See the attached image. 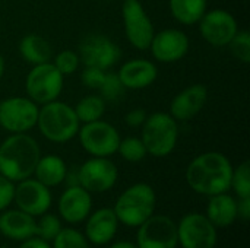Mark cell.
<instances>
[{
    "label": "cell",
    "instance_id": "obj_33",
    "mask_svg": "<svg viewBox=\"0 0 250 248\" xmlns=\"http://www.w3.org/2000/svg\"><path fill=\"white\" fill-rule=\"evenodd\" d=\"M100 94L103 96L104 101H117L119 98L123 96L125 94V86L122 85L117 73H113V72H107L105 73V77L100 86Z\"/></svg>",
    "mask_w": 250,
    "mask_h": 248
},
{
    "label": "cell",
    "instance_id": "obj_24",
    "mask_svg": "<svg viewBox=\"0 0 250 248\" xmlns=\"http://www.w3.org/2000/svg\"><path fill=\"white\" fill-rule=\"evenodd\" d=\"M19 54L26 63L35 66L51 61L53 48L44 37L38 34H28L19 42Z\"/></svg>",
    "mask_w": 250,
    "mask_h": 248
},
{
    "label": "cell",
    "instance_id": "obj_12",
    "mask_svg": "<svg viewBox=\"0 0 250 248\" xmlns=\"http://www.w3.org/2000/svg\"><path fill=\"white\" fill-rule=\"evenodd\" d=\"M138 248H176L177 224L166 215H152L138 227L136 234Z\"/></svg>",
    "mask_w": 250,
    "mask_h": 248
},
{
    "label": "cell",
    "instance_id": "obj_21",
    "mask_svg": "<svg viewBox=\"0 0 250 248\" xmlns=\"http://www.w3.org/2000/svg\"><path fill=\"white\" fill-rule=\"evenodd\" d=\"M37 218L25 213L21 209L0 212V234L13 241H25L35 237Z\"/></svg>",
    "mask_w": 250,
    "mask_h": 248
},
{
    "label": "cell",
    "instance_id": "obj_13",
    "mask_svg": "<svg viewBox=\"0 0 250 248\" xmlns=\"http://www.w3.org/2000/svg\"><path fill=\"white\" fill-rule=\"evenodd\" d=\"M119 178V170L110 158L91 156L79 165V186L89 193L111 190Z\"/></svg>",
    "mask_w": 250,
    "mask_h": 248
},
{
    "label": "cell",
    "instance_id": "obj_38",
    "mask_svg": "<svg viewBox=\"0 0 250 248\" xmlns=\"http://www.w3.org/2000/svg\"><path fill=\"white\" fill-rule=\"evenodd\" d=\"M19 248H53L50 243L38 238V237H31L25 241H22V244L19 246Z\"/></svg>",
    "mask_w": 250,
    "mask_h": 248
},
{
    "label": "cell",
    "instance_id": "obj_40",
    "mask_svg": "<svg viewBox=\"0 0 250 248\" xmlns=\"http://www.w3.org/2000/svg\"><path fill=\"white\" fill-rule=\"evenodd\" d=\"M108 248H138V246L130 241H117V243H113Z\"/></svg>",
    "mask_w": 250,
    "mask_h": 248
},
{
    "label": "cell",
    "instance_id": "obj_3",
    "mask_svg": "<svg viewBox=\"0 0 250 248\" xmlns=\"http://www.w3.org/2000/svg\"><path fill=\"white\" fill-rule=\"evenodd\" d=\"M37 127L48 142L62 145L76 137L81 121L72 105L56 99L40 107Z\"/></svg>",
    "mask_w": 250,
    "mask_h": 248
},
{
    "label": "cell",
    "instance_id": "obj_29",
    "mask_svg": "<svg viewBox=\"0 0 250 248\" xmlns=\"http://www.w3.org/2000/svg\"><path fill=\"white\" fill-rule=\"evenodd\" d=\"M230 189L237 194L239 199L250 197V162L245 161L239 167L233 168Z\"/></svg>",
    "mask_w": 250,
    "mask_h": 248
},
{
    "label": "cell",
    "instance_id": "obj_27",
    "mask_svg": "<svg viewBox=\"0 0 250 248\" xmlns=\"http://www.w3.org/2000/svg\"><path fill=\"white\" fill-rule=\"evenodd\" d=\"M63 229L62 225V218L53 213H44L41 216H38L37 222H35V237L47 241V243H53V240L59 235V232Z\"/></svg>",
    "mask_w": 250,
    "mask_h": 248
},
{
    "label": "cell",
    "instance_id": "obj_37",
    "mask_svg": "<svg viewBox=\"0 0 250 248\" xmlns=\"http://www.w3.org/2000/svg\"><path fill=\"white\" fill-rule=\"evenodd\" d=\"M237 218L248 222L250 219V197L239 199L237 202Z\"/></svg>",
    "mask_w": 250,
    "mask_h": 248
},
{
    "label": "cell",
    "instance_id": "obj_1",
    "mask_svg": "<svg viewBox=\"0 0 250 248\" xmlns=\"http://www.w3.org/2000/svg\"><path fill=\"white\" fill-rule=\"evenodd\" d=\"M233 165L221 152H204L186 168V183L198 194L211 197L230 190Z\"/></svg>",
    "mask_w": 250,
    "mask_h": 248
},
{
    "label": "cell",
    "instance_id": "obj_34",
    "mask_svg": "<svg viewBox=\"0 0 250 248\" xmlns=\"http://www.w3.org/2000/svg\"><path fill=\"white\" fill-rule=\"evenodd\" d=\"M107 72L101 70V69H97V67L83 66V70L81 73V82H82L83 86H86L89 89H100Z\"/></svg>",
    "mask_w": 250,
    "mask_h": 248
},
{
    "label": "cell",
    "instance_id": "obj_9",
    "mask_svg": "<svg viewBox=\"0 0 250 248\" xmlns=\"http://www.w3.org/2000/svg\"><path fill=\"white\" fill-rule=\"evenodd\" d=\"M122 18L125 35L129 44L139 51L148 50L155 34V28L142 3L139 0H123Z\"/></svg>",
    "mask_w": 250,
    "mask_h": 248
},
{
    "label": "cell",
    "instance_id": "obj_28",
    "mask_svg": "<svg viewBox=\"0 0 250 248\" xmlns=\"http://www.w3.org/2000/svg\"><path fill=\"white\" fill-rule=\"evenodd\" d=\"M117 153L126 161V162H141L145 159V156L148 155L145 145L142 143L141 137H135V136H129L125 139H120L119 148H117Z\"/></svg>",
    "mask_w": 250,
    "mask_h": 248
},
{
    "label": "cell",
    "instance_id": "obj_31",
    "mask_svg": "<svg viewBox=\"0 0 250 248\" xmlns=\"http://www.w3.org/2000/svg\"><path fill=\"white\" fill-rule=\"evenodd\" d=\"M231 54L242 63L250 61V34L248 29H239L233 39L229 42Z\"/></svg>",
    "mask_w": 250,
    "mask_h": 248
},
{
    "label": "cell",
    "instance_id": "obj_30",
    "mask_svg": "<svg viewBox=\"0 0 250 248\" xmlns=\"http://www.w3.org/2000/svg\"><path fill=\"white\" fill-rule=\"evenodd\" d=\"M51 244L53 248H89L86 237L73 228H63Z\"/></svg>",
    "mask_w": 250,
    "mask_h": 248
},
{
    "label": "cell",
    "instance_id": "obj_26",
    "mask_svg": "<svg viewBox=\"0 0 250 248\" xmlns=\"http://www.w3.org/2000/svg\"><path fill=\"white\" fill-rule=\"evenodd\" d=\"M81 124L97 121L105 113V101L101 95H86L73 107Z\"/></svg>",
    "mask_w": 250,
    "mask_h": 248
},
{
    "label": "cell",
    "instance_id": "obj_18",
    "mask_svg": "<svg viewBox=\"0 0 250 248\" xmlns=\"http://www.w3.org/2000/svg\"><path fill=\"white\" fill-rule=\"evenodd\" d=\"M59 216L67 224H81L83 222L92 210V197L81 186L67 187L59 197L57 203Z\"/></svg>",
    "mask_w": 250,
    "mask_h": 248
},
{
    "label": "cell",
    "instance_id": "obj_41",
    "mask_svg": "<svg viewBox=\"0 0 250 248\" xmlns=\"http://www.w3.org/2000/svg\"><path fill=\"white\" fill-rule=\"evenodd\" d=\"M3 75H4V58H3L1 54H0V80H1V77H3Z\"/></svg>",
    "mask_w": 250,
    "mask_h": 248
},
{
    "label": "cell",
    "instance_id": "obj_15",
    "mask_svg": "<svg viewBox=\"0 0 250 248\" xmlns=\"http://www.w3.org/2000/svg\"><path fill=\"white\" fill-rule=\"evenodd\" d=\"M51 202L53 196L50 189L38 180L29 177L19 183H15L13 203L25 213L38 218L48 212Z\"/></svg>",
    "mask_w": 250,
    "mask_h": 248
},
{
    "label": "cell",
    "instance_id": "obj_39",
    "mask_svg": "<svg viewBox=\"0 0 250 248\" xmlns=\"http://www.w3.org/2000/svg\"><path fill=\"white\" fill-rule=\"evenodd\" d=\"M67 184V187L70 186H79V167H73V168H67L66 171V177H64V181Z\"/></svg>",
    "mask_w": 250,
    "mask_h": 248
},
{
    "label": "cell",
    "instance_id": "obj_36",
    "mask_svg": "<svg viewBox=\"0 0 250 248\" xmlns=\"http://www.w3.org/2000/svg\"><path fill=\"white\" fill-rule=\"evenodd\" d=\"M146 117H148V114H146L145 110H142V108H135V110H130V111L126 114L125 123H126L129 127H132V129H138V127H141V126L145 123Z\"/></svg>",
    "mask_w": 250,
    "mask_h": 248
},
{
    "label": "cell",
    "instance_id": "obj_11",
    "mask_svg": "<svg viewBox=\"0 0 250 248\" xmlns=\"http://www.w3.org/2000/svg\"><path fill=\"white\" fill-rule=\"evenodd\" d=\"M177 240L182 248H215L218 232L207 215L192 212L177 224Z\"/></svg>",
    "mask_w": 250,
    "mask_h": 248
},
{
    "label": "cell",
    "instance_id": "obj_20",
    "mask_svg": "<svg viewBox=\"0 0 250 248\" xmlns=\"http://www.w3.org/2000/svg\"><path fill=\"white\" fill-rule=\"evenodd\" d=\"M85 237L88 243L94 246H105L110 241L114 240L117 229H119V221L113 209L110 208H101L85 219Z\"/></svg>",
    "mask_w": 250,
    "mask_h": 248
},
{
    "label": "cell",
    "instance_id": "obj_19",
    "mask_svg": "<svg viewBox=\"0 0 250 248\" xmlns=\"http://www.w3.org/2000/svg\"><path fill=\"white\" fill-rule=\"evenodd\" d=\"M117 76L125 89H145L151 86L158 77V67L154 61L146 58H132L122 64Z\"/></svg>",
    "mask_w": 250,
    "mask_h": 248
},
{
    "label": "cell",
    "instance_id": "obj_5",
    "mask_svg": "<svg viewBox=\"0 0 250 248\" xmlns=\"http://www.w3.org/2000/svg\"><path fill=\"white\" fill-rule=\"evenodd\" d=\"M179 123L168 113H154L141 126V140L148 155L154 158L168 156L179 142Z\"/></svg>",
    "mask_w": 250,
    "mask_h": 248
},
{
    "label": "cell",
    "instance_id": "obj_32",
    "mask_svg": "<svg viewBox=\"0 0 250 248\" xmlns=\"http://www.w3.org/2000/svg\"><path fill=\"white\" fill-rule=\"evenodd\" d=\"M54 67L63 75V76H69L72 73H75L81 64V60H79V56L76 51L73 50H63L60 53H57L54 57H53V61Z\"/></svg>",
    "mask_w": 250,
    "mask_h": 248
},
{
    "label": "cell",
    "instance_id": "obj_14",
    "mask_svg": "<svg viewBox=\"0 0 250 248\" xmlns=\"http://www.w3.org/2000/svg\"><path fill=\"white\" fill-rule=\"evenodd\" d=\"M198 25L201 37L212 47H227L239 31L236 18L226 9L207 10Z\"/></svg>",
    "mask_w": 250,
    "mask_h": 248
},
{
    "label": "cell",
    "instance_id": "obj_7",
    "mask_svg": "<svg viewBox=\"0 0 250 248\" xmlns=\"http://www.w3.org/2000/svg\"><path fill=\"white\" fill-rule=\"evenodd\" d=\"M76 136L82 149L91 156L97 158H110L117 153V148L122 139L119 130L101 118L82 124Z\"/></svg>",
    "mask_w": 250,
    "mask_h": 248
},
{
    "label": "cell",
    "instance_id": "obj_35",
    "mask_svg": "<svg viewBox=\"0 0 250 248\" xmlns=\"http://www.w3.org/2000/svg\"><path fill=\"white\" fill-rule=\"evenodd\" d=\"M15 183L0 174V212L6 210L13 203Z\"/></svg>",
    "mask_w": 250,
    "mask_h": 248
},
{
    "label": "cell",
    "instance_id": "obj_23",
    "mask_svg": "<svg viewBox=\"0 0 250 248\" xmlns=\"http://www.w3.org/2000/svg\"><path fill=\"white\" fill-rule=\"evenodd\" d=\"M66 171H67V165L60 156L45 155L38 159L32 175L35 180L51 189L60 186L64 181Z\"/></svg>",
    "mask_w": 250,
    "mask_h": 248
},
{
    "label": "cell",
    "instance_id": "obj_22",
    "mask_svg": "<svg viewBox=\"0 0 250 248\" xmlns=\"http://www.w3.org/2000/svg\"><path fill=\"white\" fill-rule=\"evenodd\" d=\"M207 218L215 225V228H227L237 219V200L227 193L215 194L209 197L207 206Z\"/></svg>",
    "mask_w": 250,
    "mask_h": 248
},
{
    "label": "cell",
    "instance_id": "obj_6",
    "mask_svg": "<svg viewBox=\"0 0 250 248\" xmlns=\"http://www.w3.org/2000/svg\"><path fill=\"white\" fill-rule=\"evenodd\" d=\"M64 76L54 67L51 61L35 64L28 72L25 79V91L29 99L37 105L59 99L63 91Z\"/></svg>",
    "mask_w": 250,
    "mask_h": 248
},
{
    "label": "cell",
    "instance_id": "obj_8",
    "mask_svg": "<svg viewBox=\"0 0 250 248\" xmlns=\"http://www.w3.org/2000/svg\"><path fill=\"white\" fill-rule=\"evenodd\" d=\"M78 56L83 66L110 70L122 57L120 47L103 34H88L78 47Z\"/></svg>",
    "mask_w": 250,
    "mask_h": 248
},
{
    "label": "cell",
    "instance_id": "obj_2",
    "mask_svg": "<svg viewBox=\"0 0 250 248\" xmlns=\"http://www.w3.org/2000/svg\"><path fill=\"white\" fill-rule=\"evenodd\" d=\"M41 158L38 142L28 133H12L0 143V174L12 183L32 177Z\"/></svg>",
    "mask_w": 250,
    "mask_h": 248
},
{
    "label": "cell",
    "instance_id": "obj_10",
    "mask_svg": "<svg viewBox=\"0 0 250 248\" xmlns=\"http://www.w3.org/2000/svg\"><path fill=\"white\" fill-rule=\"evenodd\" d=\"M40 105L28 96H9L0 101V126L12 133H28L37 126Z\"/></svg>",
    "mask_w": 250,
    "mask_h": 248
},
{
    "label": "cell",
    "instance_id": "obj_4",
    "mask_svg": "<svg viewBox=\"0 0 250 248\" xmlns=\"http://www.w3.org/2000/svg\"><path fill=\"white\" fill-rule=\"evenodd\" d=\"M157 194L146 183H136L127 187L114 203V213L119 224L138 228L155 213Z\"/></svg>",
    "mask_w": 250,
    "mask_h": 248
},
{
    "label": "cell",
    "instance_id": "obj_17",
    "mask_svg": "<svg viewBox=\"0 0 250 248\" xmlns=\"http://www.w3.org/2000/svg\"><path fill=\"white\" fill-rule=\"evenodd\" d=\"M208 102V89L202 83H193L180 91L170 104V115L177 123L190 121L196 117Z\"/></svg>",
    "mask_w": 250,
    "mask_h": 248
},
{
    "label": "cell",
    "instance_id": "obj_25",
    "mask_svg": "<svg viewBox=\"0 0 250 248\" xmlns=\"http://www.w3.org/2000/svg\"><path fill=\"white\" fill-rule=\"evenodd\" d=\"M173 18L182 25H195L204 16L208 0H168Z\"/></svg>",
    "mask_w": 250,
    "mask_h": 248
},
{
    "label": "cell",
    "instance_id": "obj_16",
    "mask_svg": "<svg viewBox=\"0 0 250 248\" xmlns=\"http://www.w3.org/2000/svg\"><path fill=\"white\" fill-rule=\"evenodd\" d=\"M189 47L190 41L186 32L179 28H167L154 34L148 50L160 63H176L189 53Z\"/></svg>",
    "mask_w": 250,
    "mask_h": 248
}]
</instances>
